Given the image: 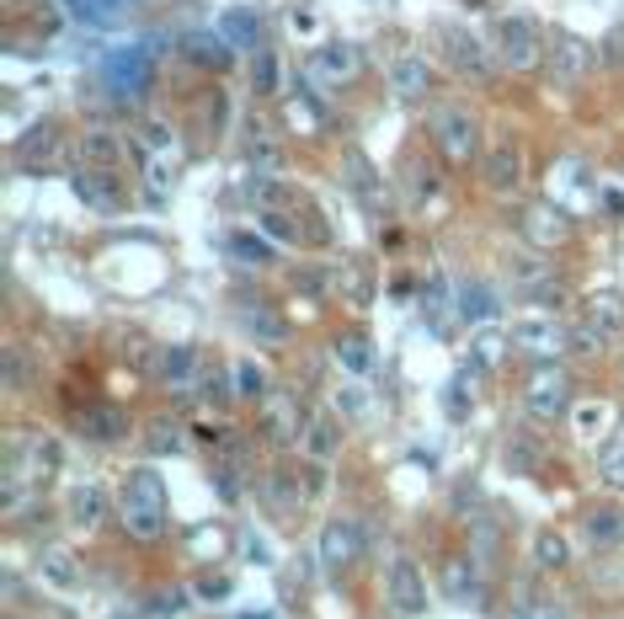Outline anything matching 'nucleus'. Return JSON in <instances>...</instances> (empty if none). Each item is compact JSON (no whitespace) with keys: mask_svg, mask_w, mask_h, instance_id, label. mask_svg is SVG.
<instances>
[{"mask_svg":"<svg viewBox=\"0 0 624 619\" xmlns=\"http://www.w3.org/2000/svg\"><path fill=\"white\" fill-rule=\"evenodd\" d=\"M198 396H204L208 406H230V401H241V396H235V374L208 369L204 364V374H198Z\"/></svg>","mask_w":624,"mask_h":619,"instance_id":"a19ab883","label":"nucleus"},{"mask_svg":"<svg viewBox=\"0 0 624 619\" xmlns=\"http://www.w3.org/2000/svg\"><path fill=\"white\" fill-rule=\"evenodd\" d=\"M139 139H145V150H150V156H171V150H176V134H171L166 124H145V128H139Z\"/></svg>","mask_w":624,"mask_h":619,"instance_id":"4d7b16f0","label":"nucleus"},{"mask_svg":"<svg viewBox=\"0 0 624 619\" xmlns=\"http://www.w3.org/2000/svg\"><path fill=\"white\" fill-rule=\"evenodd\" d=\"M59 475V444L48 433H11L5 438V507H16L22 492H43Z\"/></svg>","mask_w":624,"mask_h":619,"instance_id":"f257e3e1","label":"nucleus"},{"mask_svg":"<svg viewBox=\"0 0 624 619\" xmlns=\"http://www.w3.org/2000/svg\"><path fill=\"white\" fill-rule=\"evenodd\" d=\"M598 198H603V214H609V219H624V187H614V182H609Z\"/></svg>","mask_w":624,"mask_h":619,"instance_id":"e2e57ef3","label":"nucleus"},{"mask_svg":"<svg viewBox=\"0 0 624 619\" xmlns=\"http://www.w3.org/2000/svg\"><path fill=\"white\" fill-rule=\"evenodd\" d=\"M529 619H571V615H566L561 604H534V609H529Z\"/></svg>","mask_w":624,"mask_h":619,"instance_id":"69168bd1","label":"nucleus"},{"mask_svg":"<svg viewBox=\"0 0 624 619\" xmlns=\"http://www.w3.org/2000/svg\"><path fill=\"white\" fill-rule=\"evenodd\" d=\"M523 289H529V299H534L540 310H561V305H566V289H561L550 273H544V278H534V284H523Z\"/></svg>","mask_w":624,"mask_h":619,"instance_id":"864d4df0","label":"nucleus"},{"mask_svg":"<svg viewBox=\"0 0 624 619\" xmlns=\"http://www.w3.org/2000/svg\"><path fill=\"white\" fill-rule=\"evenodd\" d=\"M358 70H363V59H358L353 43L332 38V43H315V48H310V76H315L321 85H347Z\"/></svg>","mask_w":624,"mask_h":619,"instance_id":"4468645a","label":"nucleus"},{"mask_svg":"<svg viewBox=\"0 0 624 619\" xmlns=\"http://www.w3.org/2000/svg\"><path fill=\"white\" fill-rule=\"evenodd\" d=\"M76 433H81L85 444H102V449H113V444H124L128 433V416L113 406V401H91L76 412Z\"/></svg>","mask_w":624,"mask_h":619,"instance_id":"f3484780","label":"nucleus"},{"mask_svg":"<svg viewBox=\"0 0 624 619\" xmlns=\"http://www.w3.org/2000/svg\"><path fill=\"white\" fill-rule=\"evenodd\" d=\"M65 513H70V529L91 535V529H102V524H107V513H113V496H107V486H102V481H76V486H70V496H65Z\"/></svg>","mask_w":624,"mask_h":619,"instance_id":"9b49d317","label":"nucleus"},{"mask_svg":"<svg viewBox=\"0 0 624 619\" xmlns=\"http://www.w3.org/2000/svg\"><path fill=\"white\" fill-rule=\"evenodd\" d=\"M321 102L310 96V91H289V124L299 128V134H321Z\"/></svg>","mask_w":624,"mask_h":619,"instance_id":"37998d69","label":"nucleus"},{"mask_svg":"<svg viewBox=\"0 0 624 619\" xmlns=\"http://www.w3.org/2000/svg\"><path fill=\"white\" fill-rule=\"evenodd\" d=\"M342 182L353 187V198H358L363 208H379V214L390 208V193H384V182H379L374 161H369L358 145H353V150H342Z\"/></svg>","mask_w":624,"mask_h":619,"instance_id":"f8f14e48","label":"nucleus"},{"mask_svg":"<svg viewBox=\"0 0 624 619\" xmlns=\"http://www.w3.org/2000/svg\"><path fill=\"white\" fill-rule=\"evenodd\" d=\"M219 33L230 38V48H262V22H256V11H246V5L224 11L219 16Z\"/></svg>","mask_w":624,"mask_h":619,"instance_id":"c9c22d12","label":"nucleus"},{"mask_svg":"<svg viewBox=\"0 0 624 619\" xmlns=\"http://www.w3.org/2000/svg\"><path fill=\"white\" fill-rule=\"evenodd\" d=\"M390 91H395L401 102H421V96L432 91V65H427L421 54H401V59L390 65Z\"/></svg>","mask_w":624,"mask_h":619,"instance_id":"a878e982","label":"nucleus"},{"mask_svg":"<svg viewBox=\"0 0 624 619\" xmlns=\"http://www.w3.org/2000/svg\"><path fill=\"white\" fill-rule=\"evenodd\" d=\"M332 289H342L347 305H358V310H369L374 305V273L358 262V256H342L332 267Z\"/></svg>","mask_w":624,"mask_h":619,"instance_id":"c85d7f7f","label":"nucleus"},{"mask_svg":"<svg viewBox=\"0 0 624 619\" xmlns=\"http://www.w3.org/2000/svg\"><path fill=\"white\" fill-rule=\"evenodd\" d=\"M470 550H475L481 566H492V555H497V529H492V518H475V524H470Z\"/></svg>","mask_w":624,"mask_h":619,"instance_id":"8fccbe9b","label":"nucleus"},{"mask_svg":"<svg viewBox=\"0 0 624 619\" xmlns=\"http://www.w3.org/2000/svg\"><path fill=\"white\" fill-rule=\"evenodd\" d=\"M603 481H609V486H620V492H624V438H614V444H603Z\"/></svg>","mask_w":624,"mask_h":619,"instance_id":"6e6d98bb","label":"nucleus"},{"mask_svg":"<svg viewBox=\"0 0 624 619\" xmlns=\"http://www.w3.org/2000/svg\"><path fill=\"white\" fill-rule=\"evenodd\" d=\"M598 59H603V54H598L587 38H577V33H555V38H550V54H544V70H550V81L555 85H577V81H587V70H592Z\"/></svg>","mask_w":624,"mask_h":619,"instance_id":"39448f33","label":"nucleus"},{"mask_svg":"<svg viewBox=\"0 0 624 619\" xmlns=\"http://www.w3.org/2000/svg\"><path fill=\"white\" fill-rule=\"evenodd\" d=\"M384 598H390L395 619H416L427 609V577H421V566H416L412 555H395V561H390V572H384Z\"/></svg>","mask_w":624,"mask_h":619,"instance_id":"423d86ee","label":"nucleus"},{"mask_svg":"<svg viewBox=\"0 0 624 619\" xmlns=\"http://www.w3.org/2000/svg\"><path fill=\"white\" fill-rule=\"evenodd\" d=\"M118 524L134 545H155L166 539V502H139V496H118Z\"/></svg>","mask_w":624,"mask_h":619,"instance_id":"ddd939ff","label":"nucleus"},{"mask_svg":"<svg viewBox=\"0 0 624 619\" xmlns=\"http://www.w3.org/2000/svg\"><path fill=\"white\" fill-rule=\"evenodd\" d=\"M145 182H150V198H166L171 182H176V165L161 156H145Z\"/></svg>","mask_w":624,"mask_h":619,"instance_id":"3c124183","label":"nucleus"},{"mask_svg":"<svg viewBox=\"0 0 624 619\" xmlns=\"http://www.w3.org/2000/svg\"><path fill=\"white\" fill-rule=\"evenodd\" d=\"M598 54H603V59H609V65H624V33H609V38H603V48H598Z\"/></svg>","mask_w":624,"mask_h":619,"instance_id":"0e129e2a","label":"nucleus"},{"mask_svg":"<svg viewBox=\"0 0 624 619\" xmlns=\"http://www.w3.org/2000/svg\"><path fill=\"white\" fill-rule=\"evenodd\" d=\"M432 43H438V59L454 70L459 81H492L497 54L475 38L470 27H459V22H438V27H432Z\"/></svg>","mask_w":624,"mask_h":619,"instance_id":"7ed1b4c3","label":"nucleus"},{"mask_svg":"<svg viewBox=\"0 0 624 619\" xmlns=\"http://www.w3.org/2000/svg\"><path fill=\"white\" fill-rule=\"evenodd\" d=\"M587 321H592V326L598 331H609V336H620L624 331V299L620 294H587Z\"/></svg>","mask_w":624,"mask_h":619,"instance_id":"e433bc0d","label":"nucleus"},{"mask_svg":"<svg viewBox=\"0 0 624 619\" xmlns=\"http://www.w3.org/2000/svg\"><path fill=\"white\" fill-rule=\"evenodd\" d=\"M182 54H187L198 70H224L235 48H230L224 33H187V38H182Z\"/></svg>","mask_w":624,"mask_h":619,"instance_id":"72a5a7b5","label":"nucleus"},{"mask_svg":"<svg viewBox=\"0 0 624 619\" xmlns=\"http://www.w3.org/2000/svg\"><path fill=\"white\" fill-rule=\"evenodd\" d=\"M523 236H529V247L555 251L571 241V219H566L561 204H529L523 208Z\"/></svg>","mask_w":624,"mask_h":619,"instance_id":"dca6fc26","label":"nucleus"},{"mask_svg":"<svg viewBox=\"0 0 624 619\" xmlns=\"http://www.w3.org/2000/svg\"><path fill=\"white\" fill-rule=\"evenodd\" d=\"M304 455H310V465H332L336 455H342V422H336L332 412L310 416V427H304Z\"/></svg>","mask_w":624,"mask_h":619,"instance_id":"c756f323","label":"nucleus"},{"mask_svg":"<svg viewBox=\"0 0 624 619\" xmlns=\"http://www.w3.org/2000/svg\"><path fill=\"white\" fill-rule=\"evenodd\" d=\"M449 416H470V385L464 379L449 385Z\"/></svg>","mask_w":624,"mask_h":619,"instance_id":"680f3d73","label":"nucleus"},{"mask_svg":"<svg viewBox=\"0 0 624 619\" xmlns=\"http://www.w3.org/2000/svg\"><path fill=\"white\" fill-rule=\"evenodd\" d=\"M321 566L332 572V577H347L353 566H358V555H363V539H358V524H326L321 529Z\"/></svg>","mask_w":624,"mask_h":619,"instance_id":"2eb2a0df","label":"nucleus"},{"mask_svg":"<svg viewBox=\"0 0 624 619\" xmlns=\"http://www.w3.org/2000/svg\"><path fill=\"white\" fill-rule=\"evenodd\" d=\"M198 598H208V604L230 598V577H198Z\"/></svg>","mask_w":624,"mask_h":619,"instance_id":"052dcab7","label":"nucleus"},{"mask_svg":"<svg viewBox=\"0 0 624 619\" xmlns=\"http://www.w3.org/2000/svg\"><path fill=\"white\" fill-rule=\"evenodd\" d=\"M33 572H38V582L48 593H76V587H81V561H76V550H65V545H43Z\"/></svg>","mask_w":624,"mask_h":619,"instance_id":"aec40b11","label":"nucleus"},{"mask_svg":"<svg viewBox=\"0 0 624 619\" xmlns=\"http://www.w3.org/2000/svg\"><path fill=\"white\" fill-rule=\"evenodd\" d=\"M582 535L592 550H614L624 545V502H592L582 518Z\"/></svg>","mask_w":624,"mask_h":619,"instance_id":"5701e85b","label":"nucleus"},{"mask_svg":"<svg viewBox=\"0 0 624 619\" xmlns=\"http://www.w3.org/2000/svg\"><path fill=\"white\" fill-rule=\"evenodd\" d=\"M332 358L342 364V369L353 374V379H369L374 374V364H379V353H374V342L363 336V331H342L332 342Z\"/></svg>","mask_w":624,"mask_h":619,"instance_id":"7c9ffc66","label":"nucleus"},{"mask_svg":"<svg viewBox=\"0 0 624 619\" xmlns=\"http://www.w3.org/2000/svg\"><path fill=\"white\" fill-rule=\"evenodd\" d=\"M33 374H38V364H27L22 347H5V385H11V390H27Z\"/></svg>","mask_w":624,"mask_h":619,"instance_id":"603ef678","label":"nucleus"},{"mask_svg":"<svg viewBox=\"0 0 624 619\" xmlns=\"http://www.w3.org/2000/svg\"><path fill=\"white\" fill-rule=\"evenodd\" d=\"M70 187L91 214H118L124 208V187H118V171H102V165H81L70 171Z\"/></svg>","mask_w":624,"mask_h":619,"instance_id":"6e6552de","label":"nucleus"},{"mask_svg":"<svg viewBox=\"0 0 624 619\" xmlns=\"http://www.w3.org/2000/svg\"><path fill=\"white\" fill-rule=\"evenodd\" d=\"M155 369L166 379L171 390H182V385H198V374H204V358H198V347L193 342H171L155 353Z\"/></svg>","mask_w":624,"mask_h":619,"instance_id":"393cba45","label":"nucleus"},{"mask_svg":"<svg viewBox=\"0 0 624 619\" xmlns=\"http://www.w3.org/2000/svg\"><path fill=\"white\" fill-rule=\"evenodd\" d=\"M492 54H497V65H507V70H534L544 59L534 16H518V11L497 16V22H492Z\"/></svg>","mask_w":624,"mask_h":619,"instance_id":"20e7f679","label":"nucleus"},{"mask_svg":"<svg viewBox=\"0 0 624 619\" xmlns=\"http://www.w3.org/2000/svg\"><path fill=\"white\" fill-rule=\"evenodd\" d=\"M481 182L492 193H518L523 187V145L518 139H497L492 150H481Z\"/></svg>","mask_w":624,"mask_h":619,"instance_id":"1a4fd4ad","label":"nucleus"},{"mask_svg":"<svg viewBox=\"0 0 624 619\" xmlns=\"http://www.w3.org/2000/svg\"><path fill=\"white\" fill-rule=\"evenodd\" d=\"M534 561H540L544 572H561V566L571 561V550H566V539L555 535V529H540V535H534Z\"/></svg>","mask_w":624,"mask_h":619,"instance_id":"c03bdc74","label":"nucleus"},{"mask_svg":"<svg viewBox=\"0 0 624 619\" xmlns=\"http://www.w3.org/2000/svg\"><path fill=\"white\" fill-rule=\"evenodd\" d=\"M304 492H310V486H299V475H293V470H267V475H262V486H256L262 507H267L278 524L293 518V513L304 507Z\"/></svg>","mask_w":624,"mask_h":619,"instance_id":"6ab92c4d","label":"nucleus"},{"mask_svg":"<svg viewBox=\"0 0 624 619\" xmlns=\"http://www.w3.org/2000/svg\"><path fill=\"white\" fill-rule=\"evenodd\" d=\"M512 342H518V353H529V358H540V364H555V358L571 347V331L544 321V316H529V321L512 326Z\"/></svg>","mask_w":624,"mask_h":619,"instance_id":"9d476101","label":"nucleus"},{"mask_svg":"<svg viewBox=\"0 0 624 619\" xmlns=\"http://www.w3.org/2000/svg\"><path fill=\"white\" fill-rule=\"evenodd\" d=\"M332 406H336V416H347V422H363V416L374 412V396L353 379V385H336L332 390Z\"/></svg>","mask_w":624,"mask_h":619,"instance_id":"ea45409f","label":"nucleus"},{"mask_svg":"<svg viewBox=\"0 0 624 619\" xmlns=\"http://www.w3.org/2000/svg\"><path fill=\"white\" fill-rule=\"evenodd\" d=\"M278 85H284L278 54H273V48H251V91H256V96H273Z\"/></svg>","mask_w":624,"mask_h":619,"instance_id":"58836bf2","label":"nucleus"},{"mask_svg":"<svg viewBox=\"0 0 624 619\" xmlns=\"http://www.w3.org/2000/svg\"><path fill=\"white\" fill-rule=\"evenodd\" d=\"M273 247H278V241H262L256 230H235V236H230V251H235L241 262H251V267L273 262Z\"/></svg>","mask_w":624,"mask_h":619,"instance_id":"49530a36","label":"nucleus"},{"mask_svg":"<svg viewBox=\"0 0 624 619\" xmlns=\"http://www.w3.org/2000/svg\"><path fill=\"white\" fill-rule=\"evenodd\" d=\"M241 326H246V336L262 342V347H284V342H289V316H278L273 305H246V310H241Z\"/></svg>","mask_w":624,"mask_h":619,"instance_id":"2f4dec72","label":"nucleus"},{"mask_svg":"<svg viewBox=\"0 0 624 619\" xmlns=\"http://www.w3.org/2000/svg\"><path fill=\"white\" fill-rule=\"evenodd\" d=\"M235 396L241 401H267V374H262V364L256 358H235Z\"/></svg>","mask_w":624,"mask_h":619,"instance_id":"79ce46f5","label":"nucleus"},{"mask_svg":"<svg viewBox=\"0 0 624 619\" xmlns=\"http://www.w3.org/2000/svg\"><path fill=\"white\" fill-rule=\"evenodd\" d=\"M213 486H219V496H224V502H241V486H246V470H241L235 459H219V465H213Z\"/></svg>","mask_w":624,"mask_h":619,"instance_id":"09e8293b","label":"nucleus"},{"mask_svg":"<svg viewBox=\"0 0 624 619\" xmlns=\"http://www.w3.org/2000/svg\"><path fill=\"white\" fill-rule=\"evenodd\" d=\"M443 593H449L454 604H475V598H481V572H475V561H449Z\"/></svg>","mask_w":624,"mask_h":619,"instance_id":"4c0bfd02","label":"nucleus"},{"mask_svg":"<svg viewBox=\"0 0 624 619\" xmlns=\"http://www.w3.org/2000/svg\"><path fill=\"white\" fill-rule=\"evenodd\" d=\"M145 449H150V455H176V449H182V427H176L171 416H155V422L145 427Z\"/></svg>","mask_w":624,"mask_h":619,"instance_id":"a18cd8bd","label":"nucleus"},{"mask_svg":"<svg viewBox=\"0 0 624 619\" xmlns=\"http://www.w3.org/2000/svg\"><path fill=\"white\" fill-rule=\"evenodd\" d=\"M523 412L534 416V422H544V427L571 412V385H566V374L555 369V364L529 379V390H523Z\"/></svg>","mask_w":624,"mask_h":619,"instance_id":"0eeeda50","label":"nucleus"},{"mask_svg":"<svg viewBox=\"0 0 624 619\" xmlns=\"http://www.w3.org/2000/svg\"><path fill=\"white\" fill-rule=\"evenodd\" d=\"M107 81H113L118 96H139L145 81H150V48H118L107 59Z\"/></svg>","mask_w":624,"mask_h":619,"instance_id":"b1692460","label":"nucleus"},{"mask_svg":"<svg viewBox=\"0 0 624 619\" xmlns=\"http://www.w3.org/2000/svg\"><path fill=\"white\" fill-rule=\"evenodd\" d=\"M289 33H299V38H310V43H321V22H315V11H289Z\"/></svg>","mask_w":624,"mask_h":619,"instance_id":"bf43d9fd","label":"nucleus"},{"mask_svg":"<svg viewBox=\"0 0 624 619\" xmlns=\"http://www.w3.org/2000/svg\"><path fill=\"white\" fill-rule=\"evenodd\" d=\"M246 171H278L284 165V145H278V134L267 124H256V118H246Z\"/></svg>","mask_w":624,"mask_h":619,"instance_id":"473e14b6","label":"nucleus"},{"mask_svg":"<svg viewBox=\"0 0 624 619\" xmlns=\"http://www.w3.org/2000/svg\"><path fill=\"white\" fill-rule=\"evenodd\" d=\"M571 422H577V433H582V438H598V433L609 427V406H603V401H592V406H577V412H571Z\"/></svg>","mask_w":624,"mask_h":619,"instance_id":"5fc2aeb1","label":"nucleus"},{"mask_svg":"<svg viewBox=\"0 0 624 619\" xmlns=\"http://www.w3.org/2000/svg\"><path fill=\"white\" fill-rule=\"evenodd\" d=\"M182 604H187V593H182V587H161V593H150V598H145V619H176V615H182Z\"/></svg>","mask_w":624,"mask_h":619,"instance_id":"de8ad7c7","label":"nucleus"},{"mask_svg":"<svg viewBox=\"0 0 624 619\" xmlns=\"http://www.w3.org/2000/svg\"><path fill=\"white\" fill-rule=\"evenodd\" d=\"M518 342H512V331H497V326H481L475 331V342H470V358L481 364V369H497L507 364V353H512Z\"/></svg>","mask_w":624,"mask_h":619,"instance_id":"f704fd0d","label":"nucleus"},{"mask_svg":"<svg viewBox=\"0 0 624 619\" xmlns=\"http://www.w3.org/2000/svg\"><path fill=\"white\" fill-rule=\"evenodd\" d=\"M427 134H432L438 156L449 165L481 161V118H475L464 102H438L432 118H427Z\"/></svg>","mask_w":624,"mask_h":619,"instance_id":"f03ea898","label":"nucleus"},{"mask_svg":"<svg viewBox=\"0 0 624 619\" xmlns=\"http://www.w3.org/2000/svg\"><path fill=\"white\" fill-rule=\"evenodd\" d=\"M571 347H582V353H603V347H609V331H598L592 321H582V326L571 331Z\"/></svg>","mask_w":624,"mask_h":619,"instance_id":"13d9d810","label":"nucleus"},{"mask_svg":"<svg viewBox=\"0 0 624 619\" xmlns=\"http://www.w3.org/2000/svg\"><path fill=\"white\" fill-rule=\"evenodd\" d=\"M454 316H464V321H492V316H501V294L486 284V278H459L454 284Z\"/></svg>","mask_w":624,"mask_h":619,"instance_id":"4be33fe9","label":"nucleus"},{"mask_svg":"<svg viewBox=\"0 0 624 619\" xmlns=\"http://www.w3.org/2000/svg\"><path fill=\"white\" fill-rule=\"evenodd\" d=\"M304 412H299V401L293 396H267L262 401V433L278 444V449H289V444H299L304 438Z\"/></svg>","mask_w":624,"mask_h":619,"instance_id":"a211bd4d","label":"nucleus"},{"mask_svg":"<svg viewBox=\"0 0 624 619\" xmlns=\"http://www.w3.org/2000/svg\"><path fill=\"white\" fill-rule=\"evenodd\" d=\"M124 150H128V145L113 134V128H85L81 139H76V161H81V165H102V171H118Z\"/></svg>","mask_w":624,"mask_h":619,"instance_id":"cd10ccee","label":"nucleus"},{"mask_svg":"<svg viewBox=\"0 0 624 619\" xmlns=\"http://www.w3.org/2000/svg\"><path fill=\"white\" fill-rule=\"evenodd\" d=\"M406 198L416 204V214H427V208H443V198H449V182H443V171H432L427 161H406Z\"/></svg>","mask_w":624,"mask_h":619,"instance_id":"bb28decb","label":"nucleus"},{"mask_svg":"<svg viewBox=\"0 0 624 619\" xmlns=\"http://www.w3.org/2000/svg\"><path fill=\"white\" fill-rule=\"evenodd\" d=\"M235 619H267V615H235Z\"/></svg>","mask_w":624,"mask_h":619,"instance_id":"338daca9","label":"nucleus"},{"mask_svg":"<svg viewBox=\"0 0 624 619\" xmlns=\"http://www.w3.org/2000/svg\"><path fill=\"white\" fill-rule=\"evenodd\" d=\"M59 145H65V128L54 124V118H38V124L16 139V161L33 165V171H43V165L59 161Z\"/></svg>","mask_w":624,"mask_h":619,"instance_id":"412c9836","label":"nucleus"}]
</instances>
